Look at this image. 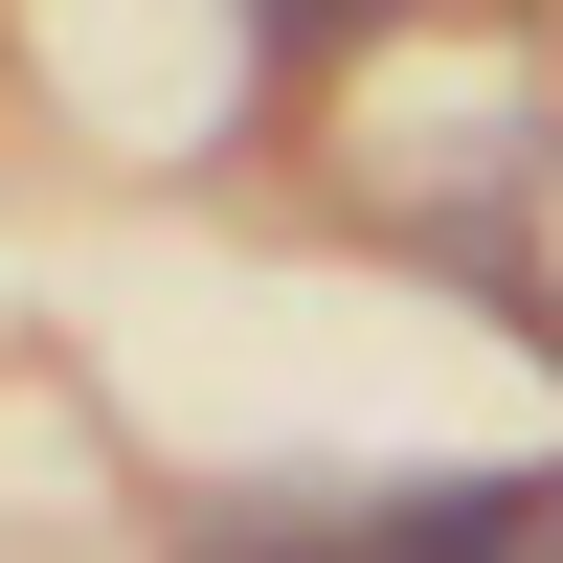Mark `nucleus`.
I'll use <instances>...</instances> for the list:
<instances>
[{
	"instance_id": "nucleus-1",
	"label": "nucleus",
	"mask_w": 563,
	"mask_h": 563,
	"mask_svg": "<svg viewBox=\"0 0 563 563\" xmlns=\"http://www.w3.org/2000/svg\"><path fill=\"white\" fill-rule=\"evenodd\" d=\"M429 249L474 271L496 316H519V339L563 361V135H519V113H474V158L429 180Z\"/></svg>"
},
{
	"instance_id": "nucleus-2",
	"label": "nucleus",
	"mask_w": 563,
	"mask_h": 563,
	"mask_svg": "<svg viewBox=\"0 0 563 563\" xmlns=\"http://www.w3.org/2000/svg\"><path fill=\"white\" fill-rule=\"evenodd\" d=\"M384 563H563V474H451V496H406Z\"/></svg>"
},
{
	"instance_id": "nucleus-3",
	"label": "nucleus",
	"mask_w": 563,
	"mask_h": 563,
	"mask_svg": "<svg viewBox=\"0 0 563 563\" xmlns=\"http://www.w3.org/2000/svg\"><path fill=\"white\" fill-rule=\"evenodd\" d=\"M361 23H384V0H249V45H271V68H339Z\"/></svg>"
}]
</instances>
